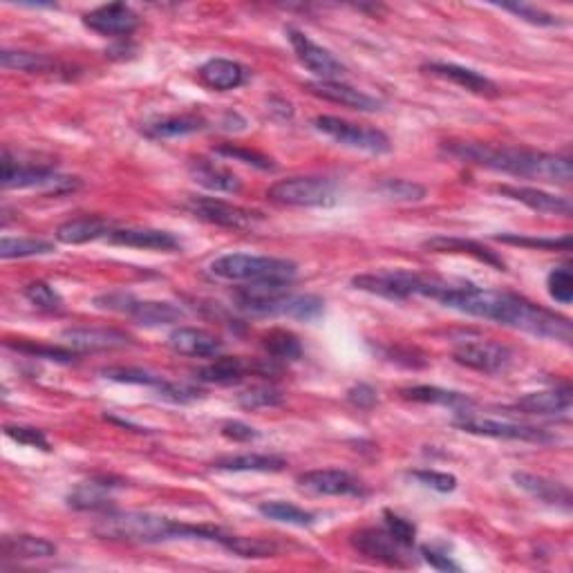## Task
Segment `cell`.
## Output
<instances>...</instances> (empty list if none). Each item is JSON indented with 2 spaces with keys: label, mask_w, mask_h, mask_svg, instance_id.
Returning <instances> with one entry per match:
<instances>
[{
  "label": "cell",
  "mask_w": 573,
  "mask_h": 573,
  "mask_svg": "<svg viewBox=\"0 0 573 573\" xmlns=\"http://www.w3.org/2000/svg\"><path fill=\"white\" fill-rule=\"evenodd\" d=\"M383 522H385V529H388L401 544H406V547H410V549L415 547L417 526L412 524L410 520L401 518V515L392 513V511H383Z\"/></svg>",
  "instance_id": "obj_50"
},
{
  "label": "cell",
  "mask_w": 573,
  "mask_h": 573,
  "mask_svg": "<svg viewBox=\"0 0 573 573\" xmlns=\"http://www.w3.org/2000/svg\"><path fill=\"white\" fill-rule=\"evenodd\" d=\"M189 173L197 184L204 186L206 191L227 193V195H236L242 191V180L236 173L220 164L209 162V159H193L189 164Z\"/></svg>",
  "instance_id": "obj_25"
},
{
  "label": "cell",
  "mask_w": 573,
  "mask_h": 573,
  "mask_svg": "<svg viewBox=\"0 0 573 573\" xmlns=\"http://www.w3.org/2000/svg\"><path fill=\"white\" fill-rule=\"evenodd\" d=\"M56 556V544L39 538V535H5L3 558L5 560H45Z\"/></svg>",
  "instance_id": "obj_32"
},
{
  "label": "cell",
  "mask_w": 573,
  "mask_h": 573,
  "mask_svg": "<svg viewBox=\"0 0 573 573\" xmlns=\"http://www.w3.org/2000/svg\"><path fill=\"white\" fill-rule=\"evenodd\" d=\"M444 150L450 157L462 159V162L482 166L495 173L524 177V180H538L547 184H569L573 180V166L569 157L482 142H448Z\"/></svg>",
  "instance_id": "obj_2"
},
{
  "label": "cell",
  "mask_w": 573,
  "mask_h": 573,
  "mask_svg": "<svg viewBox=\"0 0 573 573\" xmlns=\"http://www.w3.org/2000/svg\"><path fill=\"white\" fill-rule=\"evenodd\" d=\"M95 307L106 309V312L124 314L146 327L180 323L184 318L182 307L166 303V300H142L133 294H126V291H110V294L97 296Z\"/></svg>",
  "instance_id": "obj_6"
},
{
  "label": "cell",
  "mask_w": 573,
  "mask_h": 573,
  "mask_svg": "<svg viewBox=\"0 0 573 573\" xmlns=\"http://www.w3.org/2000/svg\"><path fill=\"white\" fill-rule=\"evenodd\" d=\"M513 482L518 488H522L524 493H529L538 502L551 504V506H562V509H571V491L560 482H553L549 477L533 475V473H513Z\"/></svg>",
  "instance_id": "obj_26"
},
{
  "label": "cell",
  "mask_w": 573,
  "mask_h": 573,
  "mask_svg": "<svg viewBox=\"0 0 573 573\" xmlns=\"http://www.w3.org/2000/svg\"><path fill=\"white\" fill-rule=\"evenodd\" d=\"M269 108L271 112H276L280 119H291V115H294V108H291V103L285 99H271Z\"/></svg>",
  "instance_id": "obj_56"
},
{
  "label": "cell",
  "mask_w": 573,
  "mask_h": 573,
  "mask_svg": "<svg viewBox=\"0 0 573 573\" xmlns=\"http://www.w3.org/2000/svg\"><path fill=\"white\" fill-rule=\"evenodd\" d=\"M262 347L274 361H298L303 356V345L298 336L287 330H271L262 336Z\"/></svg>",
  "instance_id": "obj_36"
},
{
  "label": "cell",
  "mask_w": 573,
  "mask_h": 573,
  "mask_svg": "<svg viewBox=\"0 0 573 573\" xmlns=\"http://www.w3.org/2000/svg\"><path fill=\"white\" fill-rule=\"evenodd\" d=\"M0 65L5 70H16V72H48L56 68V63L45 54H34V52H23V50H3L0 52Z\"/></svg>",
  "instance_id": "obj_38"
},
{
  "label": "cell",
  "mask_w": 573,
  "mask_h": 573,
  "mask_svg": "<svg viewBox=\"0 0 573 573\" xmlns=\"http://www.w3.org/2000/svg\"><path fill=\"white\" fill-rule=\"evenodd\" d=\"M377 193L390 202H421L426 197V186L410 180H383L377 184Z\"/></svg>",
  "instance_id": "obj_45"
},
{
  "label": "cell",
  "mask_w": 573,
  "mask_h": 573,
  "mask_svg": "<svg viewBox=\"0 0 573 573\" xmlns=\"http://www.w3.org/2000/svg\"><path fill=\"white\" fill-rule=\"evenodd\" d=\"M168 347L175 354L191 356V359H211V356H220L224 343L218 336L197 330V327H177L168 334Z\"/></svg>",
  "instance_id": "obj_20"
},
{
  "label": "cell",
  "mask_w": 573,
  "mask_h": 573,
  "mask_svg": "<svg viewBox=\"0 0 573 573\" xmlns=\"http://www.w3.org/2000/svg\"><path fill=\"white\" fill-rule=\"evenodd\" d=\"M218 155H224L229 159H236V162L242 164H249L253 168H260V171H274L276 164L274 159L258 153V150H249V148H242V146H233V144H224L218 150H215Z\"/></svg>",
  "instance_id": "obj_48"
},
{
  "label": "cell",
  "mask_w": 573,
  "mask_h": 573,
  "mask_svg": "<svg viewBox=\"0 0 573 573\" xmlns=\"http://www.w3.org/2000/svg\"><path fill=\"white\" fill-rule=\"evenodd\" d=\"M285 403V394L274 385H253V388L238 394V406L244 410L280 408Z\"/></svg>",
  "instance_id": "obj_42"
},
{
  "label": "cell",
  "mask_w": 573,
  "mask_h": 573,
  "mask_svg": "<svg viewBox=\"0 0 573 573\" xmlns=\"http://www.w3.org/2000/svg\"><path fill=\"white\" fill-rule=\"evenodd\" d=\"M497 193H502L509 200L520 202L524 206H529L535 213H547V215H562V218H569L573 206L567 197L553 195L540 189H529V186H497Z\"/></svg>",
  "instance_id": "obj_21"
},
{
  "label": "cell",
  "mask_w": 573,
  "mask_h": 573,
  "mask_svg": "<svg viewBox=\"0 0 573 573\" xmlns=\"http://www.w3.org/2000/svg\"><path fill=\"white\" fill-rule=\"evenodd\" d=\"M426 278L428 274H417V271L381 269L354 276L352 287L388 300H408L412 296H424Z\"/></svg>",
  "instance_id": "obj_8"
},
{
  "label": "cell",
  "mask_w": 573,
  "mask_h": 573,
  "mask_svg": "<svg viewBox=\"0 0 573 573\" xmlns=\"http://www.w3.org/2000/svg\"><path fill=\"white\" fill-rule=\"evenodd\" d=\"M186 211L193 213L197 220L215 224V227L222 229H233V231H251L256 229V224L262 222V213L242 209L231 202L218 200V197H189V202L184 204Z\"/></svg>",
  "instance_id": "obj_12"
},
{
  "label": "cell",
  "mask_w": 573,
  "mask_h": 573,
  "mask_svg": "<svg viewBox=\"0 0 573 573\" xmlns=\"http://www.w3.org/2000/svg\"><path fill=\"white\" fill-rule=\"evenodd\" d=\"M410 479H417L421 486L432 488L437 493H453L457 488V477L439 471H412Z\"/></svg>",
  "instance_id": "obj_52"
},
{
  "label": "cell",
  "mask_w": 573,
  "mask_h": 573,
  "mask_svg": "<svg viewBox=\"0 0 573 573\" xmlns=\"http://www.w3.org/2000/svg\"><path fill=\"white\" fill-rule=\"evenodd\" d=\"M347 399H350L352 406L363 408V410H370L374 403L379 401L377 390H374L372 385H365V383H359V385H354V388L347 390Z\"/></svg>",
  "instance_id": "obj_54"
},
{
  "label": "cell",
  "mask_w": 573,
  "mask_h": 573,
  "mask_svg": "<svg viewBox=\"0 0 573 573\" xmlns=\"http://www.w3.org/2000/svg\"><path fill=\"white\" fill-rule=\"evenodd\" d=\"M287 39L291 43V48H294L296 59L303 63L314 77H318V81H343L347 68L330 50H325L323 45L314 43L307 34L294 30V27H289L287 30Z\"/></svg>",
  "instance_id": "obj_13"
},
{
  "label": "cell",
  "mask_w": 573,
  "mask_h": 573,
  "mask_svg": "<svg viewBox=\"0 0 573 573\" xmlns=\"http://www.w3.org/2000/svg\"><path fill=\"white\" fill-rule=\"evenodd\" d=\"M5 435L16 441V444L30 446V448H39L48 453L50 450V441L45 437V432L39 428H27V426H5Z\"/></svg>",
  "instance_id": "obj_51"
},
{
  "label": "cell",
  "mask_w": 573,
  "mask_h": 573,
  "mask_svg": "<svg viewBox=\"0 0 573 573\" xmlns=\"http://www.w3.org/2000/svg\"><path fill=\"white\" fill-rule=\"evenodd\" d=\"M110 231V220L99 218V215H83V218L63 222L61 227L56 229V240L61 244H86L99 238H108Z\"/></svg>",
  "instance_id": "obj_30"
},
{
  "label": "cell",
  "mask_w": 573,
  "mask_h": 573,
  "mask_svg": "<svg viewBox=\"0 0 573 573\" xmlns=\"http://www.w3.org/2000/svg\"><path fill=\"white\" fill-rule=\"evenodd\" d=\"M421 558H424L432 569L437 571H459L457 562L444 551H437L435 547H421Z\"/></svg>",
  "instance_id": "obj_55"
},
{
  "label": "cell",
  "mask_w": 573,
  "mask_h": 573,
  "mask_svg": "<svg viewBox=\"0 0 573 573\" xmlns=\"http://www.w3.org/2000/svg\"><path fill=\"white\" fill-rule=\"evenodd\" d=\"M110 244L130 249L150 251H175L180 249V240L173 233L162 229H112L106 238Z\"/></svg>",
  "instance_id": "obj_23"
},
{
  "label": "cell",
  "mask_w": 573,
  "mask_h": 573,
  "mask_svg": "<svg viewBox=\"0 0 573 573\" xmlns=\"http://www.w3.org/2000/svg\"><path fill=\"white\" fill-rule=\"evenodd\" d=\"M63 343L74 352H112L124 350L133 338L128 334L112 330V327H72V330L61 332Z\"/></svg>",
  "instance_id": "obj_16"
},
{
  "label": "cell",
  "mask_w": 573,
  "mask_h": 573,
  "mask_svg": "<svg viewBox=\"0 0 573 573\" xmlns=\"http://www.w3.org/2000/svg\"><path fill=\"white\" fill-rule=\"evenodd\" d=\"M121 484H112V479H92L79 484L68 497V504L77 511H110V491Z\"/></svg>",
  "instance_id": "obj_33"
},
{
  "label": "cell",
  "mask_w": 573,
  "mask_h": 573,
  "mask_svg": "<svg viewBox=\"0 0 573 573\" xmlns=\"http://www.w3.org/2000/svg\"><path fill=\"white\" fill-rule=\"evenodd\" d=\"M249 372H256V365L251 361H244L242 356H220V359H215L213 363L197 370L195 379L202 383L233 385L244 381Z\"/></svg>",
  "instance_id": "obj_29"
},
{
  "label": "cell",
  "mask_w": 573,
  "mask_h": 573,
  "mask_svg": "<svg viewBox=\"0 0 573 573\" xmlns=\"http://www.w3.org/2000/svg\"><path fill=\"white\" fill-rule=\"evenodd\" d=\"M197 77H200L206 88H211L215 92H229L238 90L249 81V70L238 61L218 56V59L206 61L202 68L197 70Z\"/></svg>",
  "instance_id": "obj_22"
},
{
  "label": "cell",
  "mask_w": 573,
  "mask_h": 573,
  "mask_svg": "<svg viewBox=\"0 0 573 573\" xmlns=\"http://www.w3.org/2000/svg\"><path fill=\"white\" fill-rule=\"evenodd\" d=\"M421 70H424L426 74H432V77H439V79H446L450 83H455V86L473 92V95H479V97H497L500 95V88H497L491 79L484 77V74H479L477 70L464 68V65L426 63V65H421Z\"/></svg>",
  "instance_id": "obj_19"
},
{
  "label": "cell",
  "mask_w": 573,
  "mask_h": 573,
  "mask_svg": "<svg viewBox=\"0 0 573 573\" xmlns=\"http://www.w3.org/2000/svg\"><path fill=\"white\" fill-rule=\"evenodd\" d=\"M547 287H549V296L556 300L560 305H569L573 300V276H571V269L565 267H558L553 269L549 278H547Z\"/></svg>",
  "instance_id": "obj_49"
},
{
  "label": "cell",
  "mask_w": 573,
  "mask_h": 573,
  "mask_svg": "<svg viewBox=\"0 0 573 573\" xmlns=\"http://www.w3.org/2000/svg\"><path fill=\"white\" fill-rule=\"evenodd\" d=\"M323 298H318L314 294H285L276 298L274 303H269L262 309L260 316H287L296 318V321H314L323 314Z\"/></svg>",
  "instance_id": "obj_28"
},
{
  "label": "cell",
  "mask_w": 573,
  "mask_h": 573,
  "mask_svg": "<svg viewBox=\"0 0 573 573\" xmlns=\"http://www.w3.org/2000/svg\"><path fill=\"white\" fill-rule=\"evenodd\" d=\"M260 515H265L267 520H274L280 524H291V526H312L316 522V515L309 513L305 509H300V506L291 504V502H262L258 506Z\"/></svg>",
  "instance_id": "obj_37"
},
{
  "label": "cell",
  "mask_w": 573,
  "mask_h": 573,
  "mask_svg": "<svg viewBox=\"0 0 573 573\" xmlns=\"http://www.w3.org/2000/svg\"><path fill=\"white\" fill-rule=\"evenodd\" d=\"M435 300L448 309H455L459 314L484 318V321H493L497 325L511 327V330L549 338V341H560L569 345L573 338L571 321L567 316L535 305L524 296L511 294V291L444 280V287H441Z\"/></svg>",
  "instance_id": "obj_1"
},
{
  "label": "cell",
  "mask_w": 573,
  "mask_h": 573,
  "mask_svg": "<svg viewBox=\"0 0 573 573\" xmlns=\"http://www.w3.org/2000/svg\"><path fill=\"white\" fill-rule=\"evenodd\" d=\"M298 484L303 491L323 497H365L370 493L359 477L338 468L303 473L298 477Z\"/></svg>",
  "instance_id": "obj_15"
},
{
  "label": "cell",
  "mask_w": 573,
  "mask_h": 573,
  "mask_svg": "<svg viewBox=\"0 0 573 573\" xmlns=\"http://www.w3.org/2000/svg\"><path fill=\"white\" fill-rule=\"evenodd\" d=\"M0 166H3V175H0L3 189H48L52 195H61L77 191L81 186V180H77V177H63L52 166L16 162L7 150L3 153V164Z\"/></svg>",
  "instance_id": "obj_7"
},
{
  "label": "cell",
  "mask_w": 573,
  "mask_h": 573,
  "mask_svg": "<svg viewBox=\"0 0 573 573\" xmlns=\"http://www.w3.org/2000/svg\"><path fill=\"white\" fill-rule=\"evenodd\" d=\"M220 432L227 439L238 441V444H247V441H256L260 437V432L256 428L242 424V421H227V424L220 426Z\"/></svg>",
  "instance_id": "obj_53"
},
{
  "label": "cell",
  "mask_w": 573,
  "mask_h": 573,
  "mask_svg": "<svg viewBox=\"0 0 573 573\" xmlns=\"http://www.w3.org/2000/svg\"><path fill=\"white\" fill-rule=\"evenodd\" d=\"M305 90L309 92V95H314L318 99L332 101V103H338V106H345V108H352L359 112H377L383 106L377 97H372L368 95V92L354 88L345 81H312V83H307Z\"/></svg>",
  "instance_id": "obj_18"
},
{
  "label": "cell",
  "mask_w": 573,
  "mask_h": 573,
  "mask_svg": "<svg viewBox=\"0 0 573 573\" xmlns=\"http://www.w3.org/2000/svg\"><path fill=\"white\" fill-rule=\"evenodd\" d=\"M314 128L318 130V133H323L325 137L334 139L336 144L354 148V150H363V153L383 155L392 148L390 139H388V135L383 133V130L361 126V124H352V121L338 119L332 115L316 117Z\"/></svg>",
  "instance_id": "obj_10"
},
{
  "label": "cell",
  "mask_w": 573,
  "mask_h": 573,
  "mask_svg": "<svg viewBox=\"0 0 573 573\" xmlns=\"http://www.w3.org/2000/svg\"><path fill=\"white\" fill-rule=\"evenodd\" d=\"M9 350H14L18 354H27V356H36V359H45V361H56V363H72L77 359V352L70 350V347H56V345H41L34 341H7Z\"/></svg>",
  "instance_id": "obj_44"
},
{
  "label": "cell",
  "mask_w": 573,
  "mask_h": 573,
  "mask_svg": "<svg viewBox=\"0 0 573 573\" xmlns=\"http://www.w3.org/2000/svg\"><path fill=\"white\" fill-rule=\"evenodd\" d=\"M83 25L101 36H130L139 27V16L126 3H110L83 16Z\"/></svg>",
  "instance_id": "obj_17"
},
{
  "label": "cell",
  "mask_w": 573,
  "mask_h": 573,
  "mask_svg": "<svg viewBox=\"0 0 573 573\" xmlns=\"http://www.w3.org/2000/svg\"><path fill=\"white\" fill-rule=\"evenodd\" d=\"M287 459L278 455H262V453H244V455H229L220 457L213 462V468L229 473H280L285 471Z\"/></svg>",
  "instance_id": "obj_31"
},
{
  "label": "cell",
  "mask_w": 573,
  "mask_h": 573,
  "mask_svg": "<svg viewBox=\"0 0 573 573\" xmlns=\"http://www.w3.org/2000/svg\"><path fill=\"white\" fill-rule=\"evenodd\" d=\"M453 424L462 432H468V435H479V437L531 441V444H553V441H556V437H553L551 432L544 430V428L513 424V421H497V419L479 417V415H473V412H466V410L459 412Z\"/></svg>",
  "instance_id": "obj_11"
},
{
  "label": "cell",
  "mask_w": 573,
  "mask_h": 573,
  "mask_svg": "<svg viewBox=\"0 0 573 573\" xmlns=\"http://www.w3.org/2000/svg\"><path fill=\"white\" fill-rule=\"evenodd\" d=\"M426 251L432 253H466V256H473L475 260L484 262V265H491L497 271H504L506 265L504 260L497 256L493 249L484 247L482 242H475V240H466V238H448V236H435L426 240L421 244Z\"/></svg>",
  "instance_id": "obj_27"
},
{
  "label": "cell",
  "mask_w": 573,
  "mask_h": 573,
  "mask_svg": "<svg viewBox=\"0 0 573 573\" xmlns=\"http://www.w3.org/2000/svg\"><path fill=\"white\" fill-rule=\"evenodd\" d=\"M103 379L108 381H117V383H128V385H144V388H153L157 394L166 388V379L159 377V374H153L142 368H106L101 370Z\"/></svg>",
  "instance_id": "obj_43"
},
{
  "label": "cell",
  "mask_w": 573,
  "mask_h": 573,
  "mask_svg": "<svg viewBox=\"0 0 573 573\" xmlns=\"http://www.w3.org/2000/svg\"><path fill=\"white\" fill-rule=\"evenodd\" d=\"M52 251H54V244L48 240H36V238H3L0 240V258L3 260L48 256V253Z\"/></svg>",
  "instance_id": "obj_40"
},
{
  "label": "cell",
  "mask_w": 573,
  "mask_h": 573,
  "mask_svg": "<svg viewBox=\"0 0 573 573\" xmlns=\"http://www.w3.org/2000/svg\"><path fill=\"white\" fill-rule=\"evenodd\" d=\"M495 240H500L504 244H515V247H529V249H540V251H569L571 249V236L562 238H529V236H518V233H502V236H495Z\"/></svg>",
  "instance_id": "obj_46"
},
{
  "label": "cell",
  "mask_w": 573,
  "mask_h": 573,
  "mask_svg": "<svg viewBox=\"0 0 573 573\" xmlns=\"http://www.w3.org/2000/svg\"><path fill=\"white\" fill-rule=\"evenodd\" d=\"M218 544H222L224 549L236 553L240 558H274L278 551L271 542L258 538H242V535H229V533H224Z\"/></svg>",
  "instance_id": "obj_39"
},
{
  "label": "cell",
  "mask_w": 573,
  "mask_h": 573,
  "mask_svg": "<svg viewBox=\"0 0 573 573\" xmlns=\"http://www.w3.org/2000/svg\"><path fill=\"white\" fill-rule=\"evenodd\" d=\"M267 197L283 206H298V209H327L338 202V186L330 177L321 175H298L280 180L269 186Z\"/></svg>",
  "instance_id": "obj_5"
},
{
  "label": "cell",
  "mask_w": 573,
  "mask_h": 573,
  "mask_svg": "<svg viewBox=\"0 0 573 573\" xmlns=\"http://www.w3.org/2000/svg\"><path fill=\"white\" fill-rule=\"evenodd\" d=\"M204 130V119L195 115H175V117H164L150 124L146 128V135L153 139H175V137H186L193 133H200Z\"/></svg>",
  "instance_id": "obj_35"
},
{
  "label": "cell",
  "mask_w": 573,
  "mask_h": 573,
  "mask_svg": "<svg viewBox=\"0 0 573 573\" xmlns=\"http://www.w3.org/2000/svg\"><path fill=\"white\" fill-rule=\"evenodd\" d=\"M352 547L368 560L381 562L385 567L392 569H410L415 567V558H412V549L401 544L394 535L385 529H359L352 533L350 538Z\"/></svg>",
  "instance_id": "obj_9"
},
{
  "label": "cell",
  "mask_w": 573,
  "mask_h": 573,
  "mask_svg": "<svg viewBox=\"0 0 573 573\" xmlns=\"http://www.w3.org/2000/svg\"><path fill=\"white\" fill-rule=\"evenodd\" d=\"M23 296L30 300V305L39 309V312L45 314H61L65 309V303L59 291H56L52 285L43 283V280H36V283L25 285Z\"/></svg>",
  "instance_id": "obj_41"
},
{
  "label": "cell",
  "mask_w": 573,
  "mask_h": 573,
  "mask_svg": "<svg viewBox=\"0 0 573 573\" xmlns=\"http://www.w3.org/2000/svg\"><path fill=\"white\" fill-rule=\"evenodd\" d=\"M504 12H511L513 16L522 18L524 23H531V25H538V27H560L562 21H558V16H553L549 12H544V9L535 7V5H526V3H502L497 5Z\"/></svg>",
  "instance_id": "obj_47"
},
{
  "label": "cell",
  "mask_w": 573,
  "mask_h": 573,
  "mask_svg": "<svg viewBox=\"0 0 573 573\" xmlns=\"http://www.w3.org/2000/svg\"><path fill=\"white\" fill-rule=\"evenodd\" d=\"M515 408L524 415H538V417H562L569 415L571 410V390H542V392H529L522 399L515 401Z\"/></svg>",
  "instance_id": "obj_24"
},
{
  "label": "cell",
  "mask_w": 573,
  "mask_h": 573,
  "mask_svg": "<svg viewBox=\"0 0 573 573\" xmlns=\"http://www.w3.org/2000/svg\"><path fill=\"white\" fill-rule=\"evenodd\" d=\"M455 363L464 365L468 370L484 372V374H497L504 372L513 363V350L502 343L493 341H464L455 347L453 352Z\"/></svg>",
  "instance_id": "obj_14"
},
{
  "label": "cell",
  "mask_w": 573,
  "mask_h": 573,
  "mask_svg": "<svg viewBox=\"0 0 573 573\" xmlns=\"http://www.w3.org/2000/svg\"><path fill=\"white\" fill-rule=\"evenodd\" d=\"M95 533L103 540L128 542V544H159L168 540H213L220 542L224 535L218 526L209 524H186L180 520L164 518V515L121 511L108 513L99 520Z\"/></svg>",
  "instance_id": "obj_3"
},
{
  "label": "cell",
  "mask_w": 573,
  "mask_h": 573,
  "mask_svg": "<svg viewBox=\"0 0 573 573\" xmlns=\"http://www.w3.org/2000/svg\"><path fill=\"white\" fill-rule=\"evenodd\" d=\"M403 399L415 401V403H432V406H446L455 410H466L473 406V399L466 397L462 392L435 388V385H412V388L399 390Z\"/></svg>",
  "instance_id": "obj_34"
},
{
  "label": "cell",
  "mask_w": 573,
  "mask_h": 573,
  "mask_svg": "<svg viewBox=\"0 0 573 573\" xmlns=\"http://www.w3.org/2000/svg\"><path fill=\"white\" fill-rule=\"evenodd\" d=\"M211 274L231 283H258V280H283L294 283L298 265L287 258L251 256V253H229L211 262Z\"/></svg>",
  "instance_id": "obj_4"
}]
</instances>
